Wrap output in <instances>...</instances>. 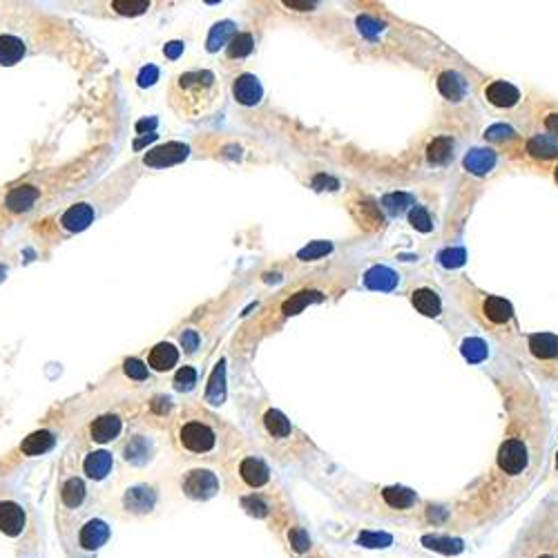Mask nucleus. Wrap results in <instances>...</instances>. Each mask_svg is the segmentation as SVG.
<instances>
[{"mask_svg":"<svg viewBox=\"0 0 558 558\" xmlns=\"http://www.w3.org/2000/svg\"><path fill=\"white\" fill-rule=\"evenodd\" d=\"M239 475L241 480L246 483L248 487L257 489V487H264L268 480H270V471H268V465L264 460L255 458V456H248L241 460L239 465Z\"/></svg>","mask_w":558,"mask_h":558,"instance_id":"nucleus-14","label":"nucleus"},{"mask_svg":"<svg viewBox=\"0 0 558 558\" xmlns=\"http://www.w3.org/2000/svg\"><path fill=\"white\" fill-rule=\"evenodd\" d=\"M523 152L532 161L550 163V161L558 159V141L552 139L550 134L536 132V134H532V137H527L523 141Z\"/></svg>","mask_w":558,"mask_h":558,"instance_id":"nucleus-7","label":"nucleus"},{"mask_svg":"<svg viewBox=\"0 0 558 558\" xmlns=\"http://www.w3.org/2000/svg\"><path fill=\"white\" fill-rule=\"evenodd\" d=\"M179 442L181 447L186 449V451L190 454H210L214 444H217V433L212 427H208L206 422H186V425L181 427L179 431Z\"/></svg>","mask_w":558,"mask_h":558,"instance_id":"nucleus-4","label":"nucleus"},{"mask_svg":"<svg viewBox=\"0 0 558 558\" xmlns=\"http://www.w3.org/2000/svg\"><path fill=\"white\" fill-rule=\"evenodd\" d=\"M85 494H87V489H85V483L80 480V478L65 480L63 487H61V502H63V507H67V509L80 507V505H83V500H85Z\"/></svg>","mask_w":558,"mask_h":558,"instance_id":"nucleus-28","label":"nucleus"},{"mask_svg":"<svg viewBox=\"0 0 558 558\" xmlns=\"http://www.w3.org/2000/svg\"><path fill=\"white\" fill-rule=\"evenodd\" d=\"M157 80H159V67L157 65H145V67H141V72L137 76L139 87H150V85H154Z\"/></svg>","mask_w":558,"mask_h":558,"instance_id":"nucleus-40","label":"nucleus"},{"mask_svg":"<svg viewBox=\"0 0 558 558\" xmlns=\"http://www.w3.org/2000/svg\"><path fill=\"white\" fill-rule=\"evenodd\" d=\"M176 362H179V348H176L174 344H170V342L157 344L152 351H150V356H147L150 369H154L159 373L170 371L172 366H176Z\"/></svg>","mask_w":558,"mask_h":558,"instance_id":"nucleus-18","label":"nucleus"},{"mask_svg":"<svg viewBox=\"0 0 558 558\" xmlns=\"http://www.w3.org/2000/svg\"><path fill=\"white\" fill-rule=\"evenodd\" d=\"M54 444H56L54 433L47 431V429H40V431H34V433L27 435V438L23 440V444H20V451L25 456L34 458V456H43V454L51 451Z\"/></svg>","mask_w":558,"mask_h":558,"instance_id":"nucleus-21","label":"nucleus"},{"mask_svg":"<svg viewBox=\"0 0 558 558\" xmlns=\"http://www.w3.org/2000/svg\"><path fill=\"white\" fill-rule=\"evenodd\" d=\"M224 400H226V360H222L212 369L210 380H208V389H206V402L222 404Z\"/></svg>","mask_w":558,"mask_h":558,"instance_id":"nucleus-25","label":"nucleus"},{"mask_svg":"<svg viewBox=\"0 0 558 558\" xmlns=\"http://www.w3.org/2000/svg\"><path fill=\"white\" fill-rule=\"evenodd\" d=\"M264 425L268 429L270 435H275V438H286V435H291L293 427H291V422L289 418H286L281 411L277 409H268L266 416H264Z\"/></svg>","mask_w":558,"mask_h":558,"instance_id":"nucleus-31","label":"nucleus"},{"mask_svg":"<svg viewBox=\"0 0 558 558\" xmlns=\"http://www.w3.org/2000/svg\"><path fill=\"white\" fill-rule=\"evenodd\" d=\"M485 137L489 139V141H494V143H505V145H509V143H514V141H518V134H516L511 128H507V126H492L489 128L487 132H485Z\"/></svg>","mask_w":558,"mask_h":558,"instance_id":"nucleus-37","label":"nucleus"},{"mask_svg":"<svg viewBox=\"0 0 558 558\" xmlns=\"http://www.w3.org/2000/svg\"><path fill=\"white\" fill-rule=\"evenodd\" d=\"M123 371L130 380H139L141 382V380L147 377V364H143L139 358H128L123 362Z\"/></svg>","mask_w":558,"mask_h":558,"instance_id":"nucleus-39","label":"nucleus"},{"mask_svg":"<svg viewBox=\"0 0 558 558\" xmlns=\"http://www.w3.org/2000/svg\"><path fill=\"white\" fill-rule=\"evenodd\" d=\"M438 90L442 92L444 99L460 101L467 92V80L456 72H444L438 76Z\"/></svg>","mask_w":558,"mask_h":558,"instance_id":"nucleus-26","label":"nucleus"},{"mask_svg":"<svg viewBox=\"0 0 558 558\" xmlns=\"http://www.w3.org/2000/svg\"><path fill=\"white\" fill-rule=\"evenodd\" d=\"M454 154V143L451 139H447V137H438V139H433V143L429 145V161L431 163H447L449 159H451Z\"/></svg>","mask_w":558,"mask_h":558,"instance_id":"nucleus-34","label":"nucleus"},{"mask_svg":"<svg viewBox=\"0 0 558 558\" xmlns=\"http://www.w3.org/2000/svg\"><path fill=\"white\" fill-rule=\"evenodd\" d=\"M121 418L114 416V413H105L101 418H97L90 425V435H92V440L94 442H112L114 438H119V433H121Z\"/></svg>","mask_w":558,"mask_h":558,"instance_id":"nucleus-17","label":"nucleus"},{"mask_svg":"<svg viewBox=\"0 0 558 558\" xmlns=\"http://www.w3.org/2000/svg\"><path fill=\"white\" fill-rule=\"evenodd\" d=\"M197 384V371L193 366H181L179 371L174 373V389L176 391H193Z\"/></svg>","mask_w":558,"mask_h":558,"instance_id":"nucleus-36","label":"nucleus"},{"mask_svg":"<svg viewBox=\"0 0 558 558\" xmlns=\"http://www.w3.org/2000/svg\"><path fill=\"white\" fill-rule=\"evenodd\" d=\"M291 538H293V542H295V547H297V550H304V547L308 545V540H306L304 532H299V529H297V532L291 534Z\"/></svg>","mask_w":558,"mask_h":558,"instance_id":"nucleus-45","label":"nucleus"},{"mask_svg":"<svg viewBox=\"0 0 558 558\" xmlns=\"http://www.w3.org/2000/svg\"><path fill=\"white\" fill-rule=\"evenodd\" d=\"M326 253H331V243L329 241H313L308 243L306 248H302L297 253L299 260H304V262H310V260H320V257H324Z\"/></svg>","mask_w":558,"mask_h":558,"instance_id":"nucleus-38","label":"nucleus"},{"mask_svg":"<svg viewBox=\"0 0 558 558\" xmlns=\"http://www.w3.org/2000/svg\"><path fill=\"white\" fill-rule=\"evenodd\" d=\"M411 224H413L418 230H425V233L431 228V226H429V224H431V222H429V217H427V212L422 210V208H416V210L411 212Z\"/></svg>","mask_w":558,"mask_h":558,"instance_id":"nucleus-42","label":"nucleus"},{"mask_svg":"<svg viewBox=\"0 0 558 558\" xmlns=\"http://www.w3.org/2000/svg\"><path fill=\"white\" fill-rule=\"evenodd\" d=\"M123 454H126V460L132 462V465H145L154 454V444L147 438H143V435H134V438H130V442L126 444Z\"/></svg>","mask_w":558,"mask_h":558,"instance_id":"nucleus-24","label":"nucleus"},{"mask_svg":"<svg viewBox=\"0 0 558 558\" xmlns=\"http://www.w3.org/2000/svg\"><path fill=\"white\" fill-rule=\"evenodd\" d=\"M532 447L523 438V435H509L505 442L500 444L496 471L498 475H507V478H518V475L532 465Z\"/></svg>","mask_w":558,"mask_h":558,"instance_id":"nucleus-2","label":"nucleus"},{"mask_svg":"<svg viewBox=\"0 0 558 558\" xmlns=\"http://www.w3.org/2000/svg\"><path fill=\"white\" fill-rule=\"evenodd\" d=\"M237 36V25L233 20H222L210 27V34L206 38V49L210 54L219 51L222 47H228V43Z\"/></svg>","mask_w":558,"mask_h":558,"instance_id":"nucleus-22","label":"nucleus"},{"mask_svg":"<svg viewBox=\"0 0 558 558\" xmlns=\"http://www.w3.org/2000/svg\"><path fill=\"white\" fill-rule=\"evenodd\" d=\"M170 107L181 119H201L210 114L222 101V80L210 70L181 72L168 90Z\"/></svg>","mask_w":558,"mask_h":558,"instance_id":"nucleus-1","label":"nucleus"},{"mask_svg":"<svg viewBox=\"0 0 558 558\" xmlns=\"http://www.w3.org/2000/svg\"><path fill=\"white\" fill-rule=\"evenodd\" d=\"M536 123L542 130V134H550L552 139L558 141V105L547 103L542 110L536 114Z\"/></svg>","mask_w":558,"mask_h":558,"instance_id":"nucleus-32","label":"nucleus"},{"mask_svg":"<svg viewBox=\"0 0 558 558\" xmlns=\"http://www.w3.org/2000/svg\"><path fill=\"white\" fill-rule=\"evenodd\" d=\"M199 333L197 331H183V335H181V346L186 348V353L188 356H193V353L199 348Z\"/></svg>","mask_w":558,"mask_h":558,"instance_id":"nucleus-41","label":"nucleus"},{"mask_svg":"<svg viewBox=\"0 0 558 558\" xmlns=\"http://www.w3.org/2000/svg\"><path fill=\"white\" fill-rule=\"evenodd\" d=\"M112 9L121 16H141L150 9V3L147 0H114Z\"/></svg>","mask_w":558,"mask_h":558,"instance_id":"nucleus-35","label":"nucleus"},{"mask_svg":"<svg viewBox=\"0 0 558 558\" xmlns=\"http://www.w3.org/2000/svg\"><path fill=\"white\" fill-rule=\"evenodd\" d=\"M190 157V147L179 141H170L157 145L152 150H147V154L143 157V163L147 168H172L179 166Z\"/></svg>","mask_w":558,"mask_h":558,"instance_id":"nucleus-6","label":"nucleus"},{"mask_svg":"<svg viewBox=\"0 0 558 558\" xmlns=\"http://www.w3.org/2000/svg\"><path fill=\"white\" fill-rule=\"evenodd\" d=\"M478 304H471L473 315L478 317L492 333H507L514 324V310L507 299L496 297V295H485L478 293Z\"/></svg>","mask_w":558,"mask_h":558,"instance_id":"nucleus-3","label":"nucleus"},{"mask_svg":"<svg viewBox=\"0 0 558 558\" xmlns=\"http://www.w3.org/2000/svg\"><path fill=\"white\" fill-rule=\"evenodd\" d=\"M364 284L373 291H391V289H396L398 275L384 266H375L364 275Z\"/></svg>","mask_w":558,"mask_h":558,"instance_id":"nucleus-29","label":"nucleus"},{"mask_svg":"<svg viewBox=\"0 0 558 558\" xmlns=\"http://www.w3.org/2000/svg\"><path fill=\"white\" fill-rule=\"evenodd\" d=\"M38 199H40V190L36 186H18V188H11L7 193L5 208L11 214H23L27 210H32Z\"/></svg>","mask_w":558,"mask_h":558,"instance_id":"nucleus-11","label":"nucleus"},{"mask_svg":"<svg viewBox=\"0 0 558 558\" xmlns=\"http://www.w3.org/2000/svg\"><path fill=\"white\" fill-rule=\"evenodd\" d=\"M529 351L536 360H545V362H554L558 360V337L552 333H536L529 335Z\"/></svg>","mask_w":558,"mask_h":558,"instance_id":"nucleus-19","label":"nucleus"},{"mask_svg":"<svg viewBox=\"0 0 558 558\" xmlns=\"http://www.w3.org/2000/svg\"><path fill=\"white\" fill-rule=\"evenodd\" d=\"M92 222H94V208L90 203H74V206L67 208L61 217V226L67 233H80V230H85Z\"/></svg>","mask_w":558,"mask_h":558,"instance_id":"nucleus-13","label":"nucleus"},{"mask_svg":"<svg viewBox=\"0 0 558 558\" xmlns=\"http://www.w3.org/2000/svg\"><path fill=\"white\" fill-rule=\"evenodd\" d=\"M25 527V511L11 500L0 502V532L7 536H18Z\"/></svg>","mask_w":558,"mask_h":558,"instance_id":"nucleus-15","label":"nucleus"},{"mask_svg":"<svg viewBox=\"0 0 558 558\" xmlns=\"http://www.w3.org/2000/svg\"><path fill=\"white\" fill-rule=\"evenodd\" d=\"M183 49H186V45L181 43V40H172V43H168L166 47H163V54H166L170 61H176L183 54Z\"/></svg>","mask_w":558,"mask_h":558,"instance_id":"nucleus-43","label":"nucleus"},{"mask_svg":"<svg viewBox=\"0 0 558 558\" xmlns=\"http://www.w3.org/2000/svg\"><path fill=\"white\" fill-rule=\"evenodd\" d=\"M253 49H255V38H253V34H248V32H241V34H237L233 40H230L228 43V47H226V56L228 59H246V56H250L253 54Z\"/></svg>","mask_w":558,"mask_h":558,"instance_id":"nucleus-30","label":"nucleus"},{"mask_svg":"<svg viewBox=\"0 0 558 558\" xmlns=\"http://www.w3.org/2000/svg\"><path fill=\"white\" fill-rule=\"evenodd\" d=\"M110 538V527H107L103 521L99 518H94L90 523H85L83 527H80V532H78V542H80V547L83 550H99L101 545H105V540Z\"/></svg>","mask_w":558,"mask_h":558,"instance_id":"nucleus-16","label":"nucleus"},{"mask_svg":"<svg viewBox=\"0 0 558 558\" xmlns=\"http://www.w3.org/2000/svg\"><path fill=\"white\" fill-rule=\"evenodd\" d=\"M496 150L492 147H473L471 152H467L465 161H462V166L469 174H475V176H485L487 172H492L494 166H496Z\"/></svg>","mask_w":558,"mask_h":558,"instance_id":"nucleus-12","label":"nucleus"},{"mask_svg":"<svg viewBox=\"0 0 558 558\" xmlns=\"http://www.w3.org/2000/svg\"><path fill=\"white\" fill-rule=\"evenodd\" d=\"M284 5L286 7H293V9H299V11H306V9H315L317 7L315 3H306V0H286Z\"/></svg>","mask_w":558,"mask_h":558,"instance_id":"nucleus-44","label":"nucleus"},{"mask_svg":"<svg viewBox=\"0 0 558 558\" xmlns=\"http://www.w3.org/2000/svg\"><path fill=\"white\" fill-rule=\"evenodd\" d=\"M83 469L87 478L92 480H103L107 473L112 471V454L110 451H92L83 460Z\"/></svg>","mask_w":558,"mask_h":558,"instance_id":"nucleus-23","label":"nucleus"},{"mask_svg":"<svg viewBox=\"0 0 558 558\" xmlns=\"http://www.w3.org/2000/svg\"><path fill=\"white\" fill-rule=\"evenodd\" d=\"M554 181H556V186H558V166L554 168Z\"/></svg>","mask_w":558,"mask_h":558,"instance_id":"nucleus-46","label":"nucleus"},{"mask_svg":"<svg viewBox=\"0 0 558 558\" xmlns=\"http://www.w3.org/2000/svg\"><path fill=\"white\" fill-rule=\"evenodd\" d=\"M233 97L239 105H246V107L260 105L264 99V87L260 83V78H257L255 74L237 76L235 83H233Z\"/></svg>","mask_w":558,"mask_h":558,"instance_id":"nucleus-9","label":"nucleus"},{"mask_svg":"<svg viewBox=\"0 0 558 558\" xmlns=\"http://www.w3.org/2000/svg\"><path fill=\"white\" fill-rule=\"evenodd\" d=\"M485 99L492 103L494 107H500V110H509V107L518 105L521 101V92L516 85L507 83V80H489V83L483 87Z\"/></svg>","mask_w":558,"mask_h":558,"instance_id":"nucleus-8","label":"nucleus"},{"mask_svg":"<svg viewBox=\"0 0 558 558\" xmlns=\"http://www.w3.org/2000/svg\"><path fill=\"white\" fill-rule=\"evenodd\" d=\"M181 489L193 500H208L219 492V478L210 469H193L183 475Z\"/></svg>","mask_w":558,"mask_h":558,"instance_id":"nucleus-5","label":"nucleus"},{"mask_svg":"<svg viewBox=\"0 0 558 558\" xmlns=\"http://www.w3.org/2000/svg\"><path fill=\"white\" fill-rule=\"evenodd\" d=\"M411 302L413 306L422 313V315H427V317H438L440 315V297L435 291L431 289H418L413 291L411 295Z\"/></svg>","mask_w":558,"mask_h":558,"instance_id":"nucleus-27","label":"nucleus"},{"mask_svg":"<svg viewBox=\"0 0 558 558\" xmlns=\"http://www.w3.org/2000/svg\"><path fill=\"white\" fill-rule=\"evenodd\" d=\"M322 299H324V295L317 293V291H302V293L293 295L289 302H284V313H286V315H297V313L302 308H306L308 304L322 302Z\"/></svg>","mask_w":558,"mask_h":558,"instance_id":"nucleus-33","label":"nucleus"},{"mask_svg":"<svg viewBox=\"0 0 558 558\" xmlns=\"http://www.w3.org/2000/svg\"><path fill=\"white\" fill-rule=\"evenodd\" d=\"M157 505V492L147 485H134L123 496V507L130 514H150Z\"/></svg>","mask_w":558,"mask_h":558,"instance_id":"nucleus-10","label":"nucleus"},{"mask_svg":"<svg viewBox=\"0 0 558 558\" xmlns=\"http://www.w3.org/2000/svg\"><path fill=\"white\" fill-rule=\"evenodd\" d=\"M27 45L25 40L13 34H0V65L11 67L25 59Z\"/></svg>","mask_w":558,"mask_h":558,"instance_id":"nucleus-20","label":"nucleus"}]
</instances>
